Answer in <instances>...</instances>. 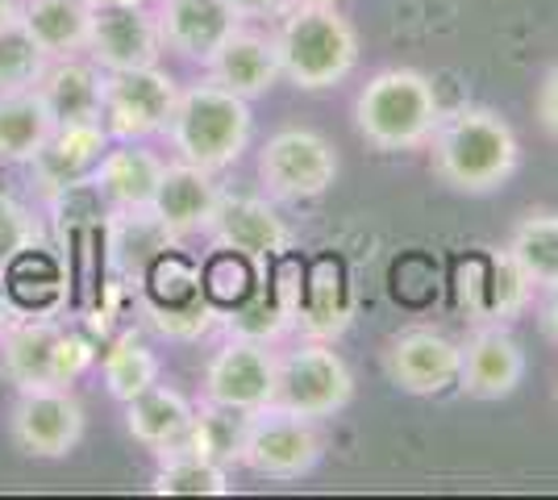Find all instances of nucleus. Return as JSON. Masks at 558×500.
Masks as SVG:
<instances>
[{"label": "nucleus", "instance_id": "1", "mask_svg": "<svg viewBox=\"0 0 558 500\" xmlns=\"http://www.w3.org/2000/svg\"><path fill=\"white\" fill-rule=\"evenodd\" d=\"M425 146H429V171L450 192H463V196L500 192L521 167L517 130L496 109H484V105L442 113L434 138Z\"/></svg>", "mask_w": 558, "mask_h": 500}, {"label": "nucleus", "instance_id": "2", "mask_svg": "<svg viewBox=\"0 0 558 500\" xmlns=\"http://www.w3.org/2000/svg\"><path fill=\"white\" fill-rule=\"evenodd\" d=\"M163 134L175 159L205 171H226L246 155V146L255 138V113L246 96L221 88L217 80H205V84L180 88Z\"/></svg>", "mask_w": 558, "mask_h": 500}, {"label": "nucleus", "instance_id": "3", "mask_svg": "<svg viewBox=\"0 0 558 500\" xmlns=\"http://www.w3.org/2000/svg\"><path fill=\"white\" fill-rule=\"evenodd\" d=\"M438 121H442V100L434 93V80L417 68H384L354 96V130L379 155L425 146Z\"/></svg>", "mask_w": 558, "mask_h": 500}, {"label": "nucleus", "instance_id": "4", "mask_svg": "<svg viewBox=\"0 0 558 500\" xmlns=\"http://www.w3.org/2000/svg\"><path fill=\"white\" fill-rule=\"evenodd\" d=\"M279 72L301 93H329L347 84L359 68V34L338 13V4L296 0L276 29Z\"/></svg>", "mask_w": 558, "mask_h": 500}, {"label": "nucleus", "instance_id": "5", "mask_svg": "<svg viewBox=\"0 0 558 500\" xmlns=\"http://www.w3.org/2000/svg\"><path fill=\"white\" fill-rule=\"evenodd\" d=\"M93 342L63 330L50 317H22L0 330V376L17 388H71L93 367Z\"/></svg>", "mask_w": 558, "mask_h": 500}, {"label": "nucleus", "instance_id": "6", "mask_svg": "<svg viewBox=\"0 0 558 500\" xmlns=\"http://www.w3.org/2000/svg\"><path fill=\"white\" fill-rule=\"evenodd\" d=\"M338 146L326 134L308 130V125H283L276 130L263 150H258V180L267 196L288 200V205H304L317 200L338 184Z\"/></svg>", "mask_w": 558, "mask_h": 500}, {"label": "nucleus", "instance_id": "7", "mask_svg": "<svg viewBox=\"0 0 558 500\" xmlns=\"http://www.w3.org/2000/svg\"><path fill=\"white\" fill-rule=\"evenodd\" d=\"M322 447L326 442H322L313 417H301L292 408L271 405L251 413L238 467H246L258 479L292 484V479H304L322 463Z\"/></svg>", "mask_w": 558, "mask_h": 500}, {"label": "nucleus", "instance_id": "8", "mask_svg": "<svg viewBox=\"0 0 558 500\" xmlns=\"http://www.w3.org/2000/svg\"><path fill=\"white\" fill-rule=\"evenodd\" d=\"M354 401V371L347 358L338 355L329 342L313 338L296 351L279 355V376H276V405L292 408L301 417H333Z\"/></svg>", "mask_w": 558, "mask_h": 500}, {"label": "nucleus", "instance_id": "9", "mask_svg": "<svg viewBox=\"0 0 558 500\" xmlns=\"http://www.w3.org/2000/svg\"><path fill=\"white\" fill-rule=\"evenodd\" d=\"M175 96H180V84L159 63L134 68V72H105L100 121L113 143H146L167 130Z\"/></svg>", "mask_w": 558, "mask_h": 500}, {"label": "nucleus", "instance_id": "10", "mask_svg": "<svg viewBox=\"0 0 558 500\" xmlns=\"http://www.w3.org/2000/svg\"><path fill=\"white\" fill-rule=\"evenodd\" d=\"M84 405L63 383L47 388H17L9 408V438L29 459H68L84 442Z\"/></svg>", "mask_w": 558, "mask_h": 500}, {"label": "nucleus", "instance_id": "11", "mask_svg": "<svg viewBox=\"0 0 558 500\" xmlns=\"http://www.w3.org/2000/svg\"><path fill=\"white\" fill-rule=\"evenodd\" d=\"M459 363H463V342L429 326L392 333L384 346V376L409 397L450 392L459 383Z\"/></svg>", "mask_w": 558, "mask_h": 500}, {"label": "nucleus", "instance_id": "12", "mask_svg": "<svg viewBox=\"0 0 558 500\" xmlns=\"http://www.w3.org/2000/svg\"><path fill=\"white\" fill-rule=\"evenodd\" d=\"M276 376L279 355H271L267 342L230 338L205 367V401L238 408V413L271 408L276 405Z\"/></svg>", "mask_w": 558, "mask_h": 500}, {"label": "nucleus", "instance_id": "13", "mask_svg": "<svg viewBox=\"0 0 558 500\" xmlns=\"http://www.w3.org/2000/svg\"><path fill=\"white\" fill-rule=\"evenodd\" d=\"M100 72H134V68H155L163 59V34L155 22V9L142 4H105L93 9V29H88V50Z\"/></svg>", "mask_w": 558, "mask_h": 500}, {"label": "nucleus", "instance_id": "14", "mask_svg": "<svg viewBox=\"0 0 558 500\" xmlns=\"http://www.w3.org/2000/svg\"><path fill=\"white\" fill-rule=\"evenodd\" d=\"M113 146L105 121H80V125H54L47 146L29 159L34 167V184L50 200H63L75 188H84L100 167L105 150Z\"/></svg>", "mask_w": 558, "mask_h": 500}, {"label": "nucleus", "instance_id": "15", "mask_svg": "<svg viewBox=\"0 0 558 500\" xmlns=\"http://www.w3.org/2000/svg\"><path fill=\"white\" fill-rule=\"evenodd\" d=\"M209 239L213 246L238 251V255H246L255 263L283 259L296 246V234L276 214V205H267L263 196H226V192H221V205L213 214Z\"/></svg>", "mask_w": 558, "mask_h": 500}, {"label": "nucleus", "instance_id": "16", "mask_svg": "<svg viewBox=\"0 0 558 500\" xmlns=\"http://www.w3.org/2000/svg\"><path fill=\"white\" fill-rule=\"evenodd\" d=\"M221 205V188L213 180V171L196 163H163V175H159V188H155V200H150V217L155 225L163 230L167 239H192V234H209L213 214Z\"/></svg>", "mask_w": 558, "mask_h": 500}, {"label": "nucleus", "instance_id": "17", "mask_svg": "<svg viewBox=\"0 0 558 500\" xmlns=\"http://www.w3.org/2000/svg\"><path fill=\"white\" fill-rule=\"evenodd\" d=\"M525 380V351L505 326H480L463 342L459 392L471 401H505Z\"/></svg>", "mask_w": 558, "mask_h": 500}, {"label": "nucleus", "instance_id": "18", "mask_svg": "<svg viewBox=\"0 0 558 500\" xmlns=\"http://www.w3.org/2000/svg\"><path fill=\"white\" fill-rule=\"evenodd\" d=\"M155 22L163 34V50L205 63L221 50V42L242 25L230 0H155Z\"/></svg>", "mask_w": 558, "mask_h": 500}, {"label": "nucleus", "instance_id": "19", "mask_svg": "<svg viewBox=\"0 0 558 500\" xmlns=\"http://www.w3.org/2000/svg\"><path fill=\"white\" fill-rule=\"evenodd\" d=\"M459 276H463V284H459L463 296L459 301H463L466 317L488 321V326H500V321L517 317L530 305V292H534V284L517 271V263L505 251H496L488 259L463 263Z\"/></svg>", "mask_w": 558, "mask_h": 500}, {"label": "nucleus", "instance_id": "20", "mask_svg": "<svg viewBox=\"0 0 558 500\" xmlns=\"http://www.w3.org/2000/svg\"><path fill=\"white\" fill-rule=\"evenodd\" d=\"M209 80H217L230 93L246 96V100L267 96L283 80L276 34H263V29H251V25L242 22L209 59Z\"/></svg>", "mask_w": 558, "mask_h": 500}, {"label": "nucleus", "instance_id": "21", "mask_svg": "<svg viewBox=\"0 0 558 500\" xmlns=\"http://www.w3.org/2000/svg\"><path fill=\"white\" fill-rule=\"evenodd\" d=\"M159 175H163V159L155 150L138 143H117L105 150L88 184L113 214H150Z\"/></svg>", "mask_w": 558, "mask_h": 500}, {"label": "nucleus", "instance_id": "22", "mask_svg": "<svg viewBox=\"0 0 558 500\" xmlns=\"http://www.w3.org/2000/svg\"><path fill=\"white\" fill-rule=\"evenodd\" d=\"M192 422H196V405L180 388H167V383H155V388L138 392L134 401H125L130 438L155 454L180 451L187 442V434H192Z\"/></svg>", "mask_w": 558, "mask_h": 500}, {"label": "nucleus", "instance_id": "23", "mask_svg": "<svg viewBox=\"0 0 558 500\" xmlns=\"http://www.w3.org/2000/svg\"><path fill=\"white\" fill-rule=\"evenodd\" d=\"M350 313H354V296L347 284V267L338 259H317L304 271L301 288V313H296V326L313 333V338H338L350 326Z\"/></svg>", "mask_w": 558, "mask_h": 500}, {"label": "nucleus", "instance_id": "24", "mask_svg": "<svg viewBox=\"0 0 558 500\" xmlns=\"http://www.w3.org/2000/svg\"><path fill=\"white\" fill-rule=\"evenodd\" d=\"M54 113H50L43 88H17L0 93V163L29 167V159L47 146L54 134Z\"/></svg>", "mask_w": 558, "mask_h": 500}, {"label": "nucleus", "instance_id": "25", "mask_svg": "<svg viewBox=\"0 0 558 500\" xmlns=\"http://www.w3.org/2000/svg\"><path fill=\"white\" fill-rule=\"evenodd\" d=\"M43 96L59 125H80V121H100V93H105V72L88 54L80 59H54L43 75Z\"/></svg>", "mask_w": 558, "mask_h": 500}, {"label": "nucleus", "instance_id": "26", "mask_svg": "<svg viewBox=\"0 0 558 500\" xmlns=\"http://www.w3.org/2000/svg\"><path fill=\"white\" fill-rule=\"evenodd\" d=\"M17 22L34 34V42L54 59H80L88 50L93 9L84 0H22Z\"/></svg>", "mask_w": 558, "mask_h": 500}, {"label": "nucleus", "instance_id": "27", "mask_svg": "<svg viewBox=\"0 0 558 500\" xmlns=\"http://www.w3.org/2000/svg\"><path fill=\"white\" fill-rule=\"evenodd\" d=\"M505 255L517 263V271L534 288L558 284V214L555 209H530L512 225Z\"/></svg>", "mask_w": 558, "mask_h": 500}, {"label": "nucleus", "instance_id": "28", "mask_svg": "<svg viewBox=\"0 0 558 500\" xmlns=\"http://www.w3.org/2000/svg\"><path fill=\"white\" fill-rule=\"evenodd\" d=\"M150 492H159V497H230V467L196 451L159 454V472H155Z\"/></svg>", "mask_w": 558, "mask_h": 500}, {"label": "nucleus", "instance_id": "29", "mask_svg": "<svg viewBox=\"0 0 558 500\" xmlns=\"http://www.w3.org/2000/svg\"><path fill=\"white\" fill-rule=\"evenodd\" d=\"M246 422H251V413H238V408L201 401V405H196L192 434H187V442L180 451L209 454V459L226 463V467H238V459H242V438H246Z\"/></svg>", "mask_w": 558, "mask_h": 500}, {"label": "nucleus", "instance_id": "30", "mask_svg": "<svg viewBox=\"0 0 558 500\" xmlns=\"http://www.w3.org/2000/svg\"><path fill=\"white\" fill-rule=\"evenodd\" d=\"M100 376H105V388L113 401H134L138 392L155 388L159 383V358L150 346H142L134 333H121L113 346L100 358Z\"/></svg>", "mask_w": 558, "mask_h": 500}, {"label": "nucleus", "instance_id": "31", "mask_svg": "<svg viewBox=\"0 0 558 500\" xmlns=\"http://www.w3.org/2000/svg\"><path fill=\"white\" fill-rule=\"evenodd\" d=\"M50 68V54L22 22L0 29V93H17V88H38Z\"/></svg>", "mask_w": 558, "mask_h": 500}, {"label": "nucleus", "instance_id": "32", "mask_svg": "<svg viewBox=\"0 0 558 500\" xmlns=\"http://www.w3.org/2000/svg\"><path fill=\"white\" fill-rule=\"evenodd\" d=\"M146 296H150L146 305H159V309L201 301V296H205V288H201V267L180 259V255H159L155 267L146 271Z\"/></svg>", "mask_w": 558, "mask_h": 500}, {"label": "nucleus", "instance_id": "33", "mask_svg": "<svg viewBox=\"0 0 558 500\" xmlns=\"http://www.w3.org/2000/svg\"><path fill=\"white\" fill-rule=\"evenodd\" d=\"M38 246H43V225L34 209H25L13 196H0V267L17 263Z\"/></svg>", "mask_w": 558, "mask_h": 500}, {"label": "nucleus", "instance_id": "34", "mask_svg": "<svg viewBox=\"0 0 558 500\" xmlns=\"http://www.w3.org/2000/svg\"><path fill=\"white\" fill-rule=\"evenodd\" d=\"M534 113H537V125L546 130V138L558 143V63L542 75V84H537Z\"/></svg>", "mask_w": 558, "mask_h": 500}, {"label": "nucleus", "instance_id": "35", "mask_svg": "<svg viewBox=\"0 0 558 500\" xmlns=\"http://www.w3.org/2000/svg\"><path fill=\"white\" fill-rule=\"evenodd\" d=\"M230 4L242 22H258V17H283L296 0H230Z\"/></svg>", "mask_w": 558, "mask_h": 500}, {"label": "nucleus", "instance_id": "36", "mask_svg": "<svg viewBox=\"0 0 558 500\" xmlns=\"http://www.w3.org/2000/svg\"><path fill=\"white\" fill-rule=\"evenodd\" d=\"M537 321H542V330L550 342H558V284L546 288V301H542V309H537Z\"/></svg>", "mask_w": 558, "mask_h": 500}, {"label": "nucleus", "instance_id": "37", "mask_svg": "<svg viewBox=\"0 0 558 500\" xmlns=\"http://www.w3.org/2000/svg\"><path fill=\"white\" fill-rule=\"evenodd\" d=\"M22 17V0H0V29Z\"/></svg>", "mask_w": 558, "mask_h": 500}, {"label": "nucleus", "instance_id": "38", "mask_svg": "<svg viewBox=\"0 0 558 500\" xmlns=\"http://www.w3.org/2000/svg\"><path fill=\"white\" fill-rule=\"evenodd\" d=\"M88 9H105V4H142V0H84Z\"/></svg>", "mask_w": 558, "mask_h": 500}, {"label": "nucleus", "instance_id": "39", "mask_svg": "<svg viewBox=\"0 0 558 500\" xmlns=\"http://www.w3.org/2000/svg\"><path fill=\"white\" fill-rule=\"evenodd\" d=\"M304 4H342V0H304Z\"/></svg>", "mask_w": 558, "mask_h": 500}, {"label": "nucleus", "instance_id": "40", "mask_svg": "<svg viewBox=\"0 0 558 500\" xmlns=\"http://www.w3.org/2000/svg\"><path fill=\"white\" fill-rule=\"evenodd\" d=\"M555 401H558V388H555Z\"/></svg>", "mask_w": 558, "mask_h": 500}]
</instances>
